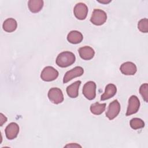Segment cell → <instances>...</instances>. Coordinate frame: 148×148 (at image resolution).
I'll return each mask as SVG.
<instances>
[{"label": "cell", "mask_w": 148, "mask_h": 148, "mask_svg": "<svg viewBox=\"0 0 148 148\" xmlns=\"http://www.w3.org/2000/svg\"><path fill=\"white\" fill-rule=\"evenodd\" d=\"M76 60L74 54L70 51H63L56 58L57 65L61 68L68 67L73 64Z\"/></svg>", "instance_id": "6da1fadb"}, {"label": "cell", "mask_w": 148, "mask_h": 148, "mask_svg": "<svg viewBox=\"0 0 148 148\" xmlns=\"http://www.w3.org/2000/svg\"><path fill=\"white\" fill-rule=\"evenodd\" d=\"M107 19L106 13L102 10L95 9L92 13L90 21L95 25L103 24Z\"/></svg>", "instance_id": "7a4b0ae2"}, {"label": "cell", "mask_w": 148, "mask_h": 148, "mask_svg": "<svg viewBox=\"0 0 148 148\" xmlns=\"http://www.w3.org/2000/svg\"><path fill=\"white\" fill-rule=\"evenodd\" d=\"M58 76V72L52 66L45 67L41 72L40 77L45 82H51L56 80Z\"/></svg>", "instance_id": "3957f363"}, {"label": "cell", "mask_w": 148, "mask_h": 148, "mask_svg": "<svg viewBox=\"0 0 148 148\" xmlns=\"http://www.w3.org/2000/svg\"><path fill=\"white\" fill-rule=\"evenodd\" d=\"M83 94L88 100H92L96 95V84L92 81L87 82L83 87Z\"/></svg>", "instance_id": "277c9868"}, {"label": "cell", "mask_w": 148, "mask_h": 148, "mask_svg": "<svg viewBox=\"0 0 148 148\" xmlns=\"http://www.w3.org/2000/svg\"><path fill=\"white\" fill-rule=\"evenodd\" d=\"M48 98L54 104L60 103L64 101V95L61 90L57 87H53L49 90Z\"/></svg>", "instance_id": "5b68a950"}, {"label": "cell", "mask_w": 148, "mask_h": 148, "mask_svg": "<svg viewBox=\"0 0 148 148\" xmlns=\"http://www.w3.org/2000/svg\"><path fill=\"white\" fill-rule=\"evenodd\" d=\"M120 111V105L119 101L116 99L109 103L108 110L106 112V116L109 120L114 119Z\"/></svg>", "instance_id": "8992f818"}, {"label": "cell", "mask_w": 148, "mask_h": 148, "mask_svg": "<svg viewBox=\"0 0 148 148\" xmlns=\"http://www.w3.org/2000/svg\"><path fill=\"white\" fill-rule=\"evenodd\" d=\"M73 13L77 19L84 20L88 13V8L84 3H77L74 7Z\"/></svg>", "instance_id": "52a82bcc"}, {"label": "cell", "mask_w": 148, "mask_h": 148, "mask_svg": "<svg viewBox=\"0 0 148 148\" xmlns=\"http://www.w3.org/2000/svg\"><path fill=\"white\" fill-rule=\"evenodd\" d=\"M140 106V102L138 97L135 95H132L128 100V106L126 112V116H130L136 113Z\"/></svg>", "instance_id": "ba28073f"}, {"label": "cell", "mask_w": 148, "mask_h": 148, "mask_svg": "<svg viewBox=\"0 0 148 148\" xmlns=\"http://www.w3.org/2000/svg\"><path fill=\"white\" fill-rule=\"evenodd\" d=\"M84 70L81 66H76L71 70L68 71L66 72L64 76L63 83H66L67 82L71 80L72 79L82 76L83 74Z\"/></svg>", "instance_id": "9c48e42d"}, {"label": "cell", "mask_w": 148, "mask_h": 148, "mask_svg": "<svg viewBox=\"0 0 148 148\" xmlns=\"http://www.w3.org/2000/svg\"><path fill=\"white\" fill-rule=\"evenodd\" d=\"M19 132L18 125L16 123H11L6 127L5 134L6 138L9 140L16 138Z\"/></svg>", "instance_id": "30bf717a"}, {"label": "cell", "mask_w": 148, "mask_h": 148, "mask_svg": "<svg viewBox=\"0 0 148 148\" xmlns=\"http://www.w3.org/2000/svg\"><path fill=\"white\" fill-rule=\"evenodd\" d=\"M120 71L125 75H134L137 71V68L135 64L132 62H125L120 66Z\"/></svg>", "instance_id": "8fae6325"}, {"label": "cell", "mask_w": 148, "mask_h": 148, "mask_svg": "<svg viewBox=\"0 0 148 148\" xmlns=\"http://www.w3.org/2000/svg\"><path fill=\"white\" fill-rule=\"evenodd\" d=\"M80 57L84 60H90L92 59L95 54V51L90 46H86L80 47L79 49Z\"/></svg>", "instance_id": "7c38bea8"}, {"label": "cell", "mask_w": 148, "mask_h": 148, "mask_svg": "<svg viewBox=\"0 0 148 148\" xmlns=\"http://www.w3.org/2000/svg\"><path fill=\"white\" fill-rule=\"evenodd\" d=\"M117 92L116 86L113 84H109L105 87V92L101 95V100L105 101L113 97Z\"/></svg>", "instance_id": "4fadbf2b"}, {"label": "cell", "mask_w": 148, "mask_h": 148, "mask_svg": "<svg viewBox=\"0 0 148 148\" xmlns=\"http://www.w3.org/2000/svg\"><path fill=\"white\" fill-rule=\"evenodd\" d=\"M80 84L81 82L80 80H77L67 87L66 92L69 97L75 98L78 96V90Z\"/></svg>", "instance_id": "5bb4252c"}, {"label": "cell", "mask_w": 148, "mask_h": 148, "mask_svg": "<svg viewBox=\"0 0 148 148\" xmlns=\"http://www.w3.org/2000/svg\"><path fill=\"white\" fill-rule=\"evenodd\" d=\"M83 35L77 31H71L67 36V40L72 44H77L80 43L83 40Z\"/></svg>", "instance_id": "9a60e30c"}, {"label": "cell", "mask_w": 148, "mask_h": 148, "mask_svg": "<svg viewBox=\"0 0 148 148\" xmlns=\"http://www.w3.org/2000/svg\"><path fill=\"white\" fill-rule=\"evenodd\" d=\"M29 10L32 13H38L43 6V1L42 0H30L28 2Z\"/></svg>", "instance_id": "2e32d148"}, {"label": "cell", "mask_w": 148, "mask_h": 148, "mask_svg": "<svg viewBox=\"0 0 148 148\" xmlns=\"http://www.w3.org/2000/svg\"><path fill=\"white\" fill-rule=\"evenodd\" d=\"M17 24L16 21L12 18H7L3 23V29L5 31L8 32H12L14 31L17 28Z\"/></svg>", "instance_id": "e0dca14e"}, {"label": "cell", "mask_w": 148, "mask_h": 148, "mask_svg": "<svg viewBox=\"0 0 148 148\" xmlns=\"http://www.w3.org/2000/svg\"><path fill=\"white\" fill-rule=\"evenodd\" d=\"M106 108V103H99L95 102L92 103L90 106L91 112L95 115H99L102 113Z\"/></svg>", "instance_id": "ac0fdd59"}, {"label": "cell", "mask_w": 148, "mask_h": 148, "mask_svg": "<svg viewBox=\"0 0 148 148\" xmlns=\"http://www.w3.org/2000/svg\"><path fill=\"white\" fill-rule=\"evenodd\" d=\"M130 126L134 130L142 128L145 126L144 121L139 118H133L130 121Z\"/></svg>", "instance_id": "d6986e66"}, {"label": "cell", "mask_w": 148, "mask_h": 148, "mask_svg": "<svg viewBox=\"0 0 148 148\" xmlns=\"http://www.w3.org/2000/svg\"><path fill=\"white\" fill-rule=\"evenodd\" d=\"M138 28L140 31L144 33L148 32V20L147 18H145L141 19L138 24Z\"/></svg>", "instance_id": "ffe728a7"}, {"label": "cell", "mask_w": 148, "mask_h": 148, "mask_svg": "<svg viewBox=\"0 0 148 148\" xmlns=\"http://www.w3.org/2000/svg\"><path fill=\"white\" fill-rule=\"evenodd\" d=\"M147 90H148V84L147 83H144L141 85L139 88V92L143 97L144 101L146 102L148 101V95H147Z\"/></svg>", "instance_id": "44dd1931"}, {"label": "cell", "mask_w": 148, "mask_h": 148, "mask_svg": "<svg viewBox=\"0 0 148 148\" xmlns=\"http://www.w3.org/2000/svg\"><path fill=\"white\" fill-rule=\"evenodd\" d=\"M0 116H1V124H1V126H2L6 122L7 118L2 113H0Z\"/></svg>", "instance_id": "7402d4cb"}, {"label": "cell", "mask_w": 148, "mask_h": 148, "mask_svg": "<svg viewBox=\"0 0 148 148\" xmlns=\"http://www.w3.org/2000/svg\"><path fill=\"white\" fill-rule=\"evenodd\" d=\"M65 147H81L80 145H77L76 143L75 144H69V145H67L65 146Z\"/></svg>", "instance_id": "603a6c76"}, {"label": "cell", "mask_w": 148, "mask_h": 148, "mask_svg": "<svg viewBox=\"0 0 148 148\" xmlns=\"http://www.w3.org/2000/svg\"><path fill=\"white\" fill-rule=\"evenodd\" d=\"M110 1H108L107 2H106V1H98V2L100 3H109Z\"/></svg>", "instance_id": "cb8c5ba5"}]
</instances>
